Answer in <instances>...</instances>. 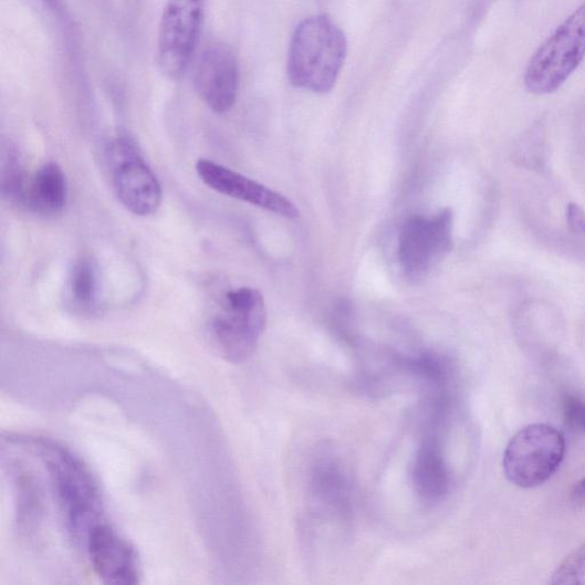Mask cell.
I'll use <instances>...</instances> for the list:
<instances>
[{
    "instance_id": "4",
    "label": "cell",
    "mask_w": 585,
    "mask_h": 585,
    "mask_svg": "<svg viewBox=\"0 0 585 585\" xmlns=\"http://www.w3.org/2000/svg\"><path fill=\"white\" fill-rule=\"evenodd\" d=\"M585 58V3L575 10L535 52L524 83L530 93L557 92Z\"/></svg>"
},
{
    "instance_id": "16",
    "label": "cell",
    "mask_w": 585,
    "mask_h": 585,
    "mask_svg": "<svg viewBox=\"0 0 585 585\" xmlns=\"http://www.w3.org/2000/svg\"><path fill=\"white\" fill-rule=\"evenodd\" d=\"M552 584L585 585V543L558 565L553 574Z\"/></svg>"
},
{
    "instance_id": "14",
    "label": "cell",
    "mask_w": 585,
    "mask_h": 585,
    "mask_svg": "<svg viewBox=\"0 0 585 585\" xmlns=\"http://www.w3.org/2000/svg\"><path fill=\"white\" fill-rule=\"evenodd\" d=\"M67 297L75 312L92 316L100 305V280L95 262L90 258L80 259L69 276Z\"/></svg>"
},
{
    "instance_id": "1",
    "label": "cell",
    "mask_w": 585,
    "mask_h": 585,
    "mask_svg": "<svg viewBox=\"0 0 585 585\" xmlns=\"http://www.w3.org/2000/svg\"><path fill=\"white\" fill-rule=\"evenodd\" d=\"M33 442L49 473L65 529L84 546L90 531L103 521L97 483L84 462L64 446L51 440Z\"/></svg>"
},
{
    "instance_id": "11",
    "label": "cell",
    "mask_w": 585,
    "mask_h": 585,
    "mask_svg": "<svg viewBox=\"0 0 585 585\" xmlns=\"http://www.w3.org/2000/svg\"><path fill=\"white\" fill-rule=\"evenodd\" d=\"M239 85L238 65L232 52L222 44L206 48L195 67V86L215 113L229 112L236 102Z\"/></svg>"
},
{
    "instance_id": "10",
    "label": "cell",
    "mask_w": 585,
    "mask_h": 585,
    "mask_svg": "<svg viewBox=\"0 0 585 585\" xmlns=\"http://www.w3.org/2000/svg\"><path fill=\"white\" fill-rule=\"evenodd\" d=\"M196 171L206 186L221 195L242 200L286 219H297L300 216L296 206L282 194L213 160L199 159Z\"/></svg>"
},
{
    "instance_id": "17",
    "label": "cell",
    "mask_w": 585,
    "mask_h": 585,
    "mask_svg": "<svg viewBox=\"0 0 585 585\" xmlns=\"http://www.w3.org/2000/svg\"><path fill=\"white\" fill-rule=\"evenodd\" d=\"M563 417L566 428L576 436L585 437V400L576 395L563 399Z\"/></svg>"
},
{
    "instance_id": "6",
    "label": "cell",
    "mask_w": 585,
    "mask_h": 585,
    "mask_svg": "<svg viewBox=\"0 0 585 585\" xmlns=\"http://www.w3.org/2000/svg\"><path fill=\"white\" fill-rule=\"evenodd\" d=\"M111 180L124 208L137 217H152L160 208L161 186L139 148L127 136L116 137L108 147Z\"/></svg>"
},
{
    "instance_id": "2",
    "label": "cell",
    "mask_w": 585,
    "mask_h": 585,
    "mask_svg": "<svg viewBox=\"0 0 585 585\" xmlns=\"http://www.w3.org/2000/svg\"><path fill=\"white\" fill-rule=\"evenodd\" d=\"M347 55L344 32L328 15L304 20L290 45L288 75L297 88L328 93Z\"/></svg>"
},
{
    "instance_id": "12",
    "label": "cell",
    "mask_w": 585,
    "mask_h": 585,
    "mask_svg": "<svg viewBox=\"0 0 585 585\" xmlns=\"http://www.w3.org/2000/svg\"><path fill=\"white\" fill-rule=\"evenodd\" d=\"M67 187L62 168L55 163L41 166L28 179L23 205L42 217H54L66 203Z\"/></svg>"
},
{
    "instance_id": "13",
    "label": "cell",
    "mask_w": 585,
    "mask_h": 585,
    "mask_svg": "<svg viewBox=\"0 0 585 585\" xmlns=\"http://www.w3.org/2000/svg\"><path fill=\"white\" fill-rule=\"evenodd\" d=\"M411 476L419 495L427 501L440 500L450 492L452 484L450 469L435 438L426 439L419 447Z\"/></svg>"
},
{
    "instance_id": "7",
    "label": "cell",
    "mask_w": 585,
    "mask_h": 585,
    "mask_svg": "<svg viewBox=\"0 0 585 585\" xmlns=\"http://www.w3.org/2000/svg\"><path fill=\"white\" fill-rule=\"evenodd\" d=\"M453 223V212L449 209L431 217H412L405 222L398 239V259L409 281L424 280L451 253Z\"/></svg>"
},
{
    "instance_id": "19",
    "label": "cell",
    "mask_w": 585,
    "mask_h": 585,
    "mask_svg": "<svg viewBox=\"0 0 585 585\" xmlns=\"http://www.w3.org/2000/svg\"><path fill=\"white\" fill-rule=\"evenodd\" d=\"M571 500L577 506H585V476L574 485Z\"/></svg>"
},
{
    "instance_id": "8",
    "label": "cell",
    "mask_w": 585,
    "mask_h": 585,
    "mask_svg": "<svg viewBox=\"0 0 585 585\" xmlns=\"http://www.w3.org/2000/svg\"><path fill=\"white\" fill-rule=\"evenodd\" d=\"M206 0H167L158 33V63L169 79L189 66L199 41Z\"/></svg>"
},
{
    "instance_id": "15",
    "label": "cell",
    "mask_w": 585,
    "mask_h": 585,
    "mask_svg": "<svg viewBox=\"0 0 585 585\" xmlns=\"http://www.w3.org/2000/svg\"><path fill=\"white\" fill-rule=\"evenodd\" d=\"M2 159V194L11 202L23 205L28 180L20 156L10 148Z\"/></svg>"
},
{
    "instance_id": "9",
    "label": "cell",
    "mask_w": 585,
    "mask_h": 585,
    "mask_svg": "<svg viewBox=\"0 0 585 585\" xmlns=\"http://www.w3.org/2000/svg\"><path fill=\"white\" fill-rule=\"evenodd\" d=\"M84 547L96 576L109 585L140 582L142 568L136 550L114 526L102 521L88 533Z\"/></svg>"
},
{
    "instance_id": "18",
    "label": "cell",
    "mask_w": 585,
    "mask_h": 585,
    "mask_svg": "<svg viewBox=\"0 0 585 585\" xmlns=\"http://www.w3.org/2000/svg\"><path fill=\"white\" fill-rule=\"evenodd\" d=\"M566 222L573 234L585 238V211L577 203H568Z\"/></svg>"
},
{
    "instance_id": "3",
    "label": "cell",
    "mask_w": 585,
    "mask_h": 585,
    "mask_svg": "<svg viewBox=\"0 0 585 585\" xmlns=\"http://www.w3.org/2000/svg\"><path fill=\"white\" fill-rule=\"evenodd\" d=\"M265 325L262 294L252 288H239L226 292L217 302L206 323V335L221 358L240 364L257 351Z\"/></svg>"
},
{
    "instance_id": "5",
    "label": "cell",
    "mask_w": 585,
    "mask_h": 585,
    "mask_svg": "<svg viewBox=\"0 0 585 585\" xmlns=\"http://www.w3.org/2000/svg\"><path fill=\"white\" fill-rule=\"evenodd\" d=\"M566 441L547 425H531L515 433L505 447L503 471L511 484L521 489L543 485L562 466Z\"/></svg>"
}]
</instances>
